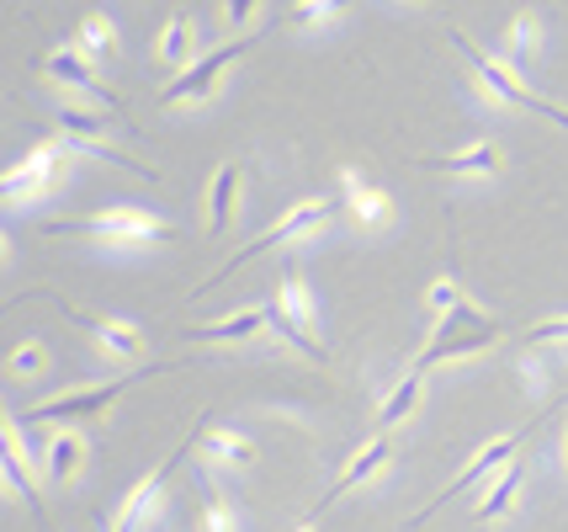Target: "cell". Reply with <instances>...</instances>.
Masks as SVG:
<instances>
[{
    "label": "cell",
    "mask_w": 568,
    "mask_h": 532,
    "mask_svg": "<svg viewBox=\"0 0 568 532\" xmlns=\"http://www.w3.org/2000/svg\"><path fill=\"white\" fill-rule=\"evenodd\" d=\"M70 320H80V325L97 335L101 352L118 357V362H139L149 352V335L133 320H101V314H80V309H70Z\"/></svg>",
    "instance_id": "4fadbf2b"
},
{
    "label": "cell",
    "mask_w": 568,
    "mask_h": 532,
    "mask_svg": "<svg viewBox=\"0 0 568 532\" xmlns=\"http://www.w3.org/2000/svg\"><path fill=\"white\" fill-rule=\"evenodd\" d=\"M425 171H442V177H499L505 171V154L495 139H473L457 154H425Z\"/></svg>",
    "instance_id": "7c38bea8"
},
{
    "label": "cell",
    "mask_w": 568,
    "mask_h": 532,
    "mask_svg": "<svg viewBox=\"0 0 568 532\" xmlns=\"http://www.w3.org/2000/svg\"><path fill=\"white\" fill-rule=\"evenodd\" d=\"M564 453H568V431H564Z\"/></svg>",
    "instance_id": "d6a6232c"
},
{
    "label": "cell",
    "mask_w": 568,
    "mask_h": 532,
    "mask_svg": "<svg viewBox=\"0 0 568 532\" xmlns=\"http://www.w3.org/2000/svg\"><path fill=\"white\" fill-rule=\"evenodd\" d=\"M425 304L436 309V314H457V309H463V293H457V282L452 278H442V282H430V293H425Z\"/></svg>",
    "instance_id": "83f0119b"
},
{
    "label": "cell",
    "mask_w": 568,
    "mask_h": 532,
    "mask_svg": "<svg viewBox=\"0 0 568 532\" xmlns=\"http://www.w3.org/2000/svg\"><path fill=\"white\" fill-rule=\"evenodd\" d=\"M240 192H245V177H240V165L234 160H223L213 181H207V192H202V213H207V234H223V229L234 224V213H240Z\"/></svg>",
    "instance_id": "5bb4252c"
},
{
    "label": "cell",
    "mask_w": 568,
    "mask_h": 532,
    "mask_svg": "<svg viewBox=\"0 0 568 532\" xmlns=\"http://www.w3.org/2000/svg\"><path fill=\"white\" fill-rule=\"evenodd\" d=\"M526 347H568V314L531 325V330H526Z\"/></svg>",
    "instance_id": "4316f807"
},
{
    "label": "cell",
    "mask_w": 568,
    "mask_h": 532,
    "mask_svg": "<svg viewBox=\"0 0 568 532\" xmlns=\"http://www.w3.org/2000/svg\"><path fill=\"white\" fill-rule=\"evenodd\" d=\"M43 368H49V347H43V341H22L17 357H11V373H17V379H32V373H43Z\"/></svg>",
    "instance_id": "484cf974"
},
{
    "label": "cell",
    "mask_w": 568,
    "mask_h": 532,
    "mask_svg": "<svg viewBox=\"0 0 568 532\" xmlns=\"http://www.w3.org/2000/svg\"><path fill=\"white\" fill-rule=\"evenodd\" d=\"M70 177V139H43L38 150L27 154L22 165H11L0 181V198L6 203H27V198H43L59 181Z\"/></svg>",
    "instance_id": "5b68a950"
},
{
    "label": "cell",
    "mask_w": 568,
    "mask_h": 532,
    "mask_svg": "<svg viewBox=\"0 0 568 532\" xmlns=\"http://www.w3.org/2000/svg\"><path fill=\"white\" fill-rule=\"evenodd\" d=\"M133 379H106V383H91V389H64V394H53L43 405H32L27 421H59V426H80V421H91V415H106V410L118 405V394H128Z\"/></svg>",
    "instance_id": "52a82bcc"
},
{
    "label": "cell",
    "mask_w": 568,
    "mask_h": 532,
    "mask_svg": "<svg viewBox=\"0 0 568 532\" xmlns=\"http://www.w3.org/2000/svg\"><path fill=\"white\" fill-rule=\"evenodd\" d=\"M537 49H542V22H537V11H520L510 32H505V64L516 70L520 59H531Z\"/></svg>",
    "instance_id": "d4e9b609"
},
{
    "label": "cell",
    "mask_w": 568,
    "mask_h": 532,
    "mask_svg": "<svg viewBox=\"0 0 568 532\" xmlns=\"http://www.w3.org/2000/svg\"><path fill=\"white\" fill-rule=\"evenodd\" d=\"M250 49V38H229V43H219V49H207L186 70V76H175L165 91H160V102L165 107H186V102H207V97H219V86H223V76L240 64V53Z\"/></svg>",
    "instance_id": "8992f818"
},
{
    "label": "cell",
    "mask_w": 568,
    "mask_h": 532,
    "mask_svg": "<svg viewBox=\"0 0 568 532\" xmlns=\"http://www.w3.org/2000/svg\"><path fill=\"white\" fill-rule=\"evenodd\" d=\"M43 76L59 80V86H70V91H80V97H91V102L101 107V112H112V118H123L118 112V102H112V91L97 80V70H91V59L74 49H53L49 59H43Z\"/></svg>",
    "instance_id": "9c48e42d"
},
{
    "label": "cell",
    "mask_w": 568,
    "mask_h": 532,
    "mask_svg": "<svg viewBox=\"0 0 568 532\" xmlns=\"http://www.w3.org/2000/svg\"><path fill=\"white\" fill-rule=\"evenodd\" d=\"M255 11H266V6H255V0H229L223 6V17H229V27H245Z\"/></svg>",
    "instance_id": "4dcf8cb0"
},
{
    "label": "cell",
    "mask_w": 568,
    "mask_h": 532,
    "mask_svg": "<svg viewBox=\"0 0 568 532\" xmlns=\"http://www.w3.org/2000/svg\"><path fill=\"white\" fill-rule=\"evenodd\" d=\"M154 59L165 64V70H175V76H186L192 64H197L202 53H197V22L181 11V17H171L165 22V32L154 38Z\"/></svg>",
    "instance_id": "2e32d148"
},
{
    "label": "cell",
    "mask_w": 568,
    "mask_h": 532,
    "mask_svg": "<svg viewBox=\"0 0 568 532\" xmlns=\"http://www.w3.org/2000/svg\"><path fill=\"white\" fill-rule=\"evenodd\" d=\"M112 112H85V107H59V128H64V139L70 144H106V133H112Z\"/></svg>",
    "instance_id": "44dd1931"
},
{
    "label": "cell",
    "mask_w": 568,
    "mask_h": 532,
    "mask_svg": "<svg viewBox=\"0 0 568 532\" xmlns=\"http://www.w3.org/2000/svg\"><path fill=\"white\" fill-rule=\"evenodd\" d=\"M452 49L463 53V64L473 70V86H478V97L484 102H495V107H520V112H537V118H547V123H558L568 128V112L564 107H552L547 97H537L526 80L505 64V59H495V53H484L473 38H463L457 27H452Z\"/></svg>",
    "instance_id": "6da1fadb"
},
{
    "label": "cell",
    "mask_w": 568,
    "mask_h": 532,
    "mask_svg": "<svg viewBox=\"0 0 568 532\" xmlns=\"http://www.w3.org/2000/svg\"><path fill=\"white\" fill-rule=\"evenodd\" d=\"M276 314L282 320H293L297 330H314V293H308V282L303 278H282L276 282Z\"/></svg>",
    "instance_id": "603a6c76"
},
{
    "label": "cell",
    "mask_w": 568,
    "mask_h": 532,
    "mask_svg": "<svg viewBox=\"0 0 568 532\" xmlns=\"http://www.w3.org/2000/svg\"><path fill=\"white\" fill-rule=\"evenodd\" d=\"M202 532H240V522H234V511L223 501H207L202 506Z\"/></svg>",
    "instance_id": "f546056e"
},
{
    "label": "cell",
    "mask_w": 568,
    "mask_h": 532,
    "mask_svg": "<svg viewBox=\"0 0 568 532\" xmlns=\"http://www.w3.org/2000/svg\"><path fill=\"white\" fill-rule=\"evenodd\" d=\"M171 463H175V458H165L160 469H149L144 480L128 490L123 506H118V516H112V532H139V528H149V522L160 516V506H165V474H171Z\"/></svg>",
    "instance_id": "30bf717a"
},
{
    "label": "cell",
    "mask_w": 568,
    "mask_h": 532,
    "mask_svg": "<svg viewBox=\"0 0 568 532\" xmlns=\"http://www.w3.org/2000/svg\"><path fill=\"white\" fill-rule=\"evenodd\" d=\"M335 213H341V203H335V198H308V203L287 208V213H282V219H276V224L266 229V234H255L250 245H240V251H234L229 261H223V272H219V278H229L234 267H245V261H255V255L276 251V245H293V240H308V234H314V229H324L329 219H335ZM219 278H213V282H219ZM213 282H207V288H213ZM207 288H202V293H207Z\"/></svg>",
    "instance_id": "277c9868"
},
{
    "label": "cell",
    "mask_w": 568,
    "mask_h": 532,
    "mask_svg": "<svg viewBox=\"0 0 568 532\" xmlns=\"http://www.w3.org/2000/svg\"><path fill=\"white\" fill-rule=\"evenodd\" d=\"M420 394H425V379H420V373H404V379L383 394V405H377V426H383V431L404 426V421L420 410Z\"/></svg>",
    "instance_id": "ffe728a7"
},
{
    "label": "cell",
    "mask_w": 568,
    "mask_h": 532,
    "mask_svg": "<svg viewBox=\"0 0 568 532\" xmlns=\"http://www.w3.org/2000/svg\"><path fill=\"white\" fill-rule=\"evenodd\" d=\"M388 463H394V436H372L367 448H356V453H351V463L341 469L335 490H329V495L320 501V511H324V506H335V501H341V495H351V490H362L367 480H377V474H383Z\"/></svg>",
    "instance_id": "8fae6325"
},
{
    "label": "cell",
    "mask_w": 568,
    "mask_h": 532,
    "mask_svg": "<svg viewBox=\"0 0 568 532\" xmlns=\"http://www.w3.org/2000/svg\"><path fill=\"white\" fill-rule=\"evenodd\" d=\"M297 532H314V522H303V528H297Z\"/></svg>",
    "instance_id": "1f68e13d"
},
{
    "label": "cell",
    "mask_w": 568,
    "mask_h": 532,
    "mask_svg": "<svg viewBox=\"0 0 568 532\" xmlns=\"http://www.w3.org/2000/svg\"><path fill=\"white\" fill-rule=\"evenodd\" d=\"M341 192H346V203H351V219L362 229H388L394 224V198L383 192V187H367L362 181V171H341Z\"/></svg>",
    "instance_id": "9a60e30c"
},
{
    "label": "cell",
    "mask_w": 568,
    "mask_h": 532,
    "mask_svg": "<svg viewBox=\"0 0 568 532\" xmlns=\"http://www.w3.org/2000/svg\"><path fill=\"white\" fill-rule=\"evenodd\" d=\"M106 532H112V528H106Z\"/></svg>",
    "instance_id": "836d02e7"
},
{
    "label": "cell",
    "mask_w": 568,
    "mask_h": 532,
    "mask_svg": "<svg viewBox=\"0 0 568 532\" xmlns=\"http://www.w3.org/2000/svg\"><path fill=\"white\" fill-rule=\"evenodd\" d=\"M520 490H526V469H520V458H516V463L495 480V490L478 501V522H499V516H510L516 501H520Z\"/></svg>",
    "instance_id": "7402d4cb"
},
{
    "label": "cell",
    "mask_w": 568,
    "mask_h": 532,
    "mask_svg": "<svg viewBox=\"0 0 568 532\" xmlns=\"http://www.w3.org/2000/svg\"><path fill=\"white\" fill-rule=\"evenodd\" d=\"M80 469H85V436H80V426L53 431L49 453H43V474H49L53 484H70Z\"/></svg>",
    "instance_id": "ac0fdd59"
},
{
    "label": "cell",
    "mask_w": 568,
    "mask_h": 532,
    "mask_svg": "<svg viewBox=\"0 0 568 532\" xmlns=\"http://www.w3.org/2000/svg\"><path fill=\"white\" fill-rule=\"evenodd\" d=\"M49 234L59 240H97V245H154L171 240V224L149 208H101L80 224H49Z\"/></svg>",
    "instance_id": "3957f363"
},
{
    "label": "cell",
    "mask_w": 568,
    "mask_h": 532,
    "mask_svg": "<svg viewBox=\"0 0 568 532\" xmlns=\"http://www.w3.org/2000/svg\"><path fill=\"white\" fill-rule=\"evenodd\" d=\"M341 17V6H329V0H308V6H293V27H324Z\"/></svg>",
    "instance_id": "f1b7e54d"
},
{
    "label": "cell",
    "mask_w": 568,
    "mask_h": 532,
    "mask_svg": "<svg viewBox=\"0 0 568 532\" xmlns=\"http://www.w3.org/2000/svg\"><path fill=\"white\" fill-rule=\"evenodd\" d=\"M261 330H272V309H234V314H223L213 325H197L192 330V341H213V347H234V341H250V335H261Z\"/></svg>",
    "instance_id": "e0dca14e"
},
{
    "label": "cell",
    "mask_w": 568,
    "mask_h": 532,
    "mask_svg": "<svg viewBox=\"0 0 568 532\" xmlns=\"http://www.w3.org/2000/svg\"><path fill=\"white\" fill-rule=\"evenodd\" d=\"M202 458H207V463H223V469H250V463H255V442H250L245 431L207 426L202 431Z\"/></svg>",
    "instance_id": "d6986e66"
},
{
    "label": "cell",
    "mask_w": 568,
    "mask_h": 532,
    "mask_svg": "<svg viewBox=\"0 0 568 532\" xmlns=\"http://www.w3.org/2000/svg\"><path fill=\"white\" fill-rule=\"evenodd\" d=\"M505 330L484 314V309L473 304V299H463V309L457 314H446L442 325H436V335H430V347H425L420 357H415V368L409 373H436V368H446V362H457V357H478V352H489Z\"/></svg>",
    "instance_id": "7a4b0ae2"
},
{
    "label": "cell",
    "mask_w": 568,
    "mask_h": 532,
    "mask_svg": "<svg viewBox=\"0 0 568 532\" xmlns=\"http://www.w3.org/2000/svg\"><path fill=\"white\" fill-rule=\"evenodd\" d=\"M520 436H526V431H505V436H495V442H484V448H478V453H473L468 463H463V474H457V480L446 484L442 495H436V501H430V506H425L420 516H415V522H430V516H436V511H442L446 501H452V495H463V490H473V484L499 480V474H505V469L516 463Z\"/></svg>",
    "instance_id": "ba28073f"
},
{
    "label": "cell",
    "mask_w": 568,
    "mask_h": 532,
    "mask_svg": "<svg viewBox=\"0 0 568 532\" xmlns=\"http://www.w3.org/2000/svg\"><path fill=\"white\" fill-rule=\"evenodd\" d=\"M74 53H85L91 64L97 59H106V53H118V27H112V17H85L80 22V32H74Z\"/></svg>",
    "instance_id": "cb8c5ba5"
}]
</instances>
